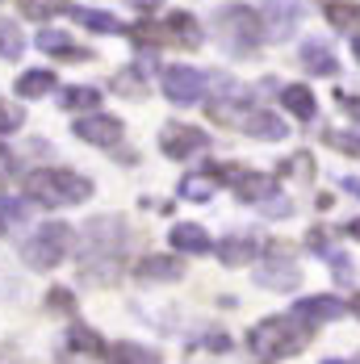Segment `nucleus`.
<instances>
[{
    "label": "nucleus",
    "mask_w": 360,
    "mask_h": 364,
    "mask_svg": "<svg viewBox=\"0 0 360 364\" xmlns=\"http://www.w3.org/2000/svg\"><path fill=\"white\" fill-rule=\"evenodd\" d=\"M122 247H126V222L122 218H92L80 235V272L92 285H109L122 268Z\"/></svg>",
    "instance_id": "f257e3e1"
},
{
    "label": "nucleus",
    "mask_w": 360,
    "mask_h": 364,
    "mask_svg": "<svg viewBox=\"0 0 360 364\" xmlns=\"http://www.w3.org/2000/svg\"><path fill=\"white\" fill-rule=\"evenodd\" d=\"M306 343H310V323H306V318H297V314L264 318V323H255L252 335H248V348L260 352V356H268V360L297 356Z\"/></svg>",
    "instance_id": "f03ea898"
},
{
    "label": "nucleus",
    "mask_w": 360,
    "mask_h": 364,
    "mask_svg": "<svg viewBox=\"0 0 360 364\" xmlns=\"http://www.w3.org/2000/svg\"><path fill=\"white\" fill-rule=\"evenodd\" d=\"M214 34L231 55L252 59L255 50H260V42H264V21H260V13L248 9V4H218Z\"/></svg>",
    "instance_id": "7ed1b4c3"
},
{
    "label": "nucleus",
    "mask_w": 360,
    "mask_h": 364,
    "mask_svg": "<svg viewBox=\"0 0 360 364\" xmlns=\"http://www.w3.org/2000/svg\"><path fill=\"white\" fill-rule=\"evenodd\" d=\"M26 193L34 197L38 205L59 210V205H80V201H88V197H92V184L84 181V176H75V172H68V168H38L34 176L26 181Z\"/></svg>",
    "instance_id": "20e7f679"
},
{
    "label": "nucleus",
    "mask_w": 360,
    "mask_h": 364,
    "mask_svg": "<svg viewBox=\"0 0 360 364\" xmlns=\"http://www.w3.org/2000/svg\"><path fill=\"white\" fill-rule=\"evenodd\" d=\"M72 252V226H63V222H42L34 235L26 239V247H21V259L38 268V272H51V268H59L63 259Z\"/></svg>",
    "instance_id": "39448f33"
},
{
    "label": "nucleus",
    "mask_w": 360,
    "mask_h": 364,
    "mask_svg": "<svg viewBox=\"0 0 360 364\" xmlns=\"http://www.w3.org/2000/svg\"><path fill=\"white\" fill-rule=\"evenodd\" d=\"M206 92H210V75L189 68V63H176V68L164 72V97L172 105H197Z\"/></svg>",
    "instance_id": "423d86ee"
},
{
    "label": "nucleus",
    "mask_w": 360,
    "mask_h": 364,
    "mask_svg": "<svg viewBox=\"0 0 360 364\" xmlns=\"http://www.w3.org/2000/svg\"><path fill=\"white\" fill-rule=\"evenodd\" d=\"M260 21H264V38L285 42L302 26V0H264L260 4Z\"/></svg>",
    "instance_id": "0eeeda50"
},
{
    "label": "nucleus",
    "mask_w": 360,
    "mask_h": 364,
    "mask_svg": "<svg viewBox=\"0 0 360 364\" xmlns=\"http://www.w3.org/2000/svg\"><path fill=\"white\" fill-rule=\"evenodd\" d=\"M159 143H164V155H168V159H193L197 151L210 146V139H206V130H197V126L168 122V126L159 130Z\"/></svg>",
    "instance_id": "6e6552de"
},
{
    "label": "nucleus",
    "mask_w": 360,
    "mask_h": 364,
    "mask_svg": "<svg viewBox=\"0 0 360 364\" xmlns=\"http://www.w3.org/2000/svg\"><path fill=\"white\" fill-rule=\"evenodd\" d=\"M72 130H75V139H84L92 146H113L122 139V122L109 117V113H84V117H75Z\"/></svg>",
    "instance_id": "1a4fd4ad"
},
{
    "label": "nucleus",
    "mask_w": 360,
    "mask_h": 364,
    "mask_svg": "<svg viewBox=\"0 0 360 364\" xmlns=\"http://www.w3.org/2000/svg\"><path fill=\"white\" fill-rule=\"evenodd\" d=\"M159 38H168L172 46H184V50H197V46H201V26H197V17H193V13L172 9V13H168V21H164V30H159Z\"/></svg>",
    "instance_id": "9d476101"
},
{
    "label": "nucleus",
    "mask_w": 360,
    "mask_h": 364,
    "mask_svg": "<svg viewBox=\"0 0 360 364\" xmlns=\"http://www.w3.org/2000/svg\"><path fill=\"white\" fill-rule=\"evenodd\" d=\"M239 130L252 134V139H264V143H281V139L289 134V126L277 117V113H268V109L243 113V117H239Z\"/></svg>",
    "instance_id": "9b49d317"
},
{
    "label": "nucleus",
    "mask_w": 360,
    "mask_h": 364,
    "mask_svg": "<svg viewBox=\"0 0 360 364\" xmlns=\"http://www.w3.org/2000/svg\"><path fill=\"white\" fill-rule=\"evenodd\" d=\"M293 314L306 318V323H335V318L348 314V306H344L339 297H331V293H319V297H302V301L293 306Z\"/></svg>",
    "instance_id": "f8f14e48"
},
{
    "label": "nucleus",
    "mask_w": 360,
    "mask_h": 364,
    "mask_svg": "<svg viewBox=\"0 0 360 364\" xmlns=\"http://www.w3.org/2000/svg\"><path fill=\"white\" fill-rule=\"evenodd\" d=\"M260 247H264V243H260L255 235H226L214 252L226 268H243V264H252L255 255H260Z\"/></svg>",
    "instance_id": "ddd939ff"
},
{
    "label": "nucleus",
    "mask_w": 360,
    "mask_h": 364,
    "mask_svg": "<svg viewBox=\"0 0 360 364\" xmlns=\"http://www.w3.org/2000/svg\"><path fill=\"white\" fill-rule=\"evenodd\" d=\"M264 289H277V293H285V289H293L297 285V264L289 259L285 252H272V259L260 268V277H255Z\"/></svg>",
    "instance_id": "4468645a"
},
{
    "label": "nucleus",
    "mask_w": 360,
    "mask_h": 364,
    "mask_svg": "<svg viewBox=\"0 0 360 364\" xmlns=\"http://www.w3.org/2000/svg\"><path fill=\"white\" fill-rule=\"evenodd\" d=\"M297 59H302V68L310 75H335L339 72V59H335V50L327 46L323 38H306L302 50H297Z\"/></svg>",
    "instance_id": "2eb2a0df"
},
{
    "label": "nucleus",
    "mask_w": 360,
    "mask_h": 364,
    "mask_svg": "<svg viewBox=\"0 0 360 364\" xmlns=\"http://www.w3.org/2000/svg\"><path fill=\"white\" fill-rule=\"evenodd\" d=\"M168 243L184 255H206L214 252V239L206 235V226H197V222H176L172 226V235H168Z\"/></svg>",
    "instance_id": "dca6fc26"
},
{
    "label": "nucleus",
    "mask_w": 360,
    "mask_h": 364,
    "mask_svg": "<svg viewBox=\"0 0 360 364\" xmlns=\"http://www.w3.org/2000/svg\"><path fill=\"white\" fill-rule=\"evenodd\" d=\"M38 50L55 55V59H68V63H84V59H92V50L75 46L72 34H63V30H38Z\"/></svg>",
    "instance_id": "f3484780"
},
{
    "label": "nucleus",
    "mask_w": 360,
    "mask_h": 364,
    "mask_svg": "<svg viewBox=\"0 0 360 364\" xmlns=\"http://www.w3.org/2000/svg\"><path fill=\"white\" fill-rule=\"evenodd\" d=\"M134 277L139 281H180L184 277V264L176 255H143L134 264Z\"/></svg>",
    "instance_id": "a211bd4d"
},
{
    "label": "nucleus",
    "mask_w": 360,
    "mask_h": 364,
    "mask_svg": "<svg viewBox=\"0 0 360 364\" xmlns=\"http://www.w3.org/2000/svg\"><path fill=\"white\" fill-rule=\"evenodd\" d=\"M231 188H235L239 201H272L277 197V181L264 176V172H239Z\"/></svg>",
    "instance_id": "6ab92c4d"
},
{
    "label": "nucleus",
    "mask_w": 360,
    "mask_h": 364,
    "mask_svg": "<svg viewBox=\"0 0 360 364\" xmlns=\"http://www.w3.org/2000/svg\"><path fill=\"white\" fill-rule=\"evenodd\" d=\"M281 105H285L293 117H302V122H310V117L319 113V101H314V92H310L306 84H285V88H281Z\"/></svg>",
    "instance_id": "aec40b11"
},
{
    "label": "nucleus",
    "mask_w": 360,
    "mask_h": 364,
    "mask_svg": "<svg viewBox=\"0 0 360 364\" xmlns=\"http://www.w3.org/2000/svg\"><path fill=\"white\" fill-rule=\"evenodd\" d=\"M68 17H75L80 26H88L92 34H122L126 30L113 13H97V9H84V4H68Z\"/></svg>",
    "instance_id": "412c9836"
},
{
    "label": "nucleus",
    "mask_w": 360,
    "mask_h": 364,
    "mask_svg": "<svg viewBox=\"0 0 360 364\" xmlns=\"http://www.w3.org/2000/svg\"><path fill=\"white\" fill-rule=\"evenodd\" d=\"M13 88H17L21 101H38V97H46V92H55V72H26Z\"/></svg>",
    "instance_id": "4be33fe9"
},
{
    "label": "nucleus",
    "mask_w": 360,
    "mask_h": 364,
    "mask_svg": "<svg viewBox=\"0 0 360 364\" xmlns=\"http://www.w3.org/2000/svg\"><path fill=\"white\" fill-rule=\"evenodd\" d=\"M0 55H4L9 63L26 55V34H21V26H17V21H4V17H0Z\"/></svg>",
    "instance_id": "5701e85b"
},
{
    "label": "nucleus",
    "mask_w": 360,
    "mask_h": 364,
    "mask_svg": "<svg viewBox=\"0 0 360 364\" xmlns=\"http://www.w3.org/2000/svg\"><path fill=\"white\" fill-rule=\"evenodd\" d=\"M105 364H159V356L147 352V348H139V343H113Z\"/></svg>",
    "instance_id": "b1692460"
},
{
    "label": "nucleus",
    "mask_w": 360,
    "mask_h": 364,
    "mask_svg": "<svg viewBox=\"0 0 360 364\" xmlns=\"http://www.w3.org/2000/svg\"><path fill=\"white\" fill-rule=\"evenodd\" d=\"M327 21H331L335 30H360V4H352V0L327 4Z\"/></svg>",
    "instance_id": "393cba45"
},
{
    "label": "nucleus",
    "mask_w": 360,
    "mask_h": 364,
    "mask_svg": "<svg viewBox=\"0 0 360 364\" xmlns=\"http://www.w3.org/2000/svg\"><path fill=\"white\" fill-rule=\"evenodd\" d=\"M97 105H101L97 88H68L63 92V109H72V113H97Z\"/></svg>",
    "instance_id": "a878e982"
},
{
    "label": "nucleus",
    "mask_w": 360,
    "mask_h": 364,
    "mask_svg": "<svg viewBox=\"0 0 360 364\" xmlns=\"http://www.w3.org/2000/svg\"><path fill=\"white\" fill-rule=\"evenodd\" d=\"M68 348L80 352V356H101V335L88 327H72L68 331Z\"/></svg>",
    "instance_id": "bb28decb"
},
{
    "label": "nucleus",
    "mask_w": 360,
    "mask_h": 364,
    "mask_svg": "<svg viewBox=\"0 0 360 364\" xmlns=\"http://www.w3.org/2000/svg\"><path fill=\"white\" fill-rule=\"evenodd\" d=\"M113 92H122V97H139L143 101V92H147V84H143V72L139 68H126V72H117V80H113Z\"/></svg>",
    "instance_id": "cd10ccee"
},
{
    "label": "nucleus",
    "mask_w": 360,
    "mask_h": 364,
    "mask_svg": "<svg viewBox=\"0 0 360 364\" xmlns=\"http://www.w3.org/2000/svg\"><path fill=\"white\" fill-rule=\"evenodd\" d=\"M180 197L184 201H210L214 197V184L206 181V176H184L180 181Z\"/></svg>",
    "instance_id": "c85d7f7f"
},
{
    "label": "nucleus",
    "mask_w": 360,
    "mask_h": 364,
    "mask_svg": "<svg viewBox=\"0 0 360 364\" xmlns=\"http://www.w3.org/2000/svg\"><path fill=\"white\" fill-rule=\"evenodd\" d=\"M210 92L222 97V105H226V101H243V84H235L231 75H222V72L210 75Z\"/></svg>",
    "instance_id": "c756f323"
},
{
    "label": "nucleus",
    "mask_w": 360,
    "mask_h": 364,
    "mask_svg": "<svg viewBox=\"0 0 360 364\" xmlns=\"http://www.w3.org/2000/svg\"><path fill=\"white\" fill-rule=\"evenodd\" d=\"M281 176H302V181H310V176H314V159H310L306 151L289 155L285 164H281Z\"/></svg>",
    "instance_id": "7c9ffc66"
},
{
    "label": "nucleus",
    "mask_w": 360,
    "mask_h": 364,
    "mask_svg": "<svg viewBox=\"0 0 360 364\" xmlns=\"http://www.w3.org/2000/svg\"><path fill=\"white\" fill-rule=\"evenodd\" d=\"M0 222H4V226L26 222V201H21V197H0Z\"/></svg>",
    "instance_id": "2f4dec72"
},
{
    "label": "nucleus",
    "mask_w": 360,
    "mask_h": 364,
    "mask_svg": "<svg viewBox=\"0 0 360 364\" xmlns=\"http://www.w3.org/2000/svg\"><path fill=\"white\" fill-rule=\"evenodd\" d=\"M21 122H26V113L17 109V105H9V101L0 97V134H13V130H21Z\"/></svg>",
    "instance_id": "473e14b6"
},
{
    "label": "nucleus",
    "mask_w": 360,
    "mask_h": 364,
    "mask_svg": "<svg viewBox=\"0 0 360 364\" xmlns=\"http://www.w3.org/2000/svg\"><path fill=\"white\" fill-rule=\"evenodd\" d=\"M327 143L335 146V151H344V155H360V134H339V130H331Z\"/></svg>",
    "instance_id": "72a5a7b5"
},
{
    "label": "nucleus",
    "mask_w": 360,
    "mask_h": 364,
    "mask_svg": "<svg viewBox=\"0 0 360 364\" xmlns=\"http://www.w3.org/2000/svg\"><path fill=\"white\" fill-rule=\"evenodd\" d=\"M46 306H51V310H68V314H72V310H75V297L68 289H55L51 297H46Z\"/></svg>",
    "instance_id": "f704fd0d"
},
{
    "label": "nucleus",
    "mask_w": 360,
    "mask_h": 364,
    "mask_svg": "<svg viewBox=\"0 0 360 364\" xmlns=\"http://www.w3.org/2000/svg\"><path fill=\"white\" fill-rule=\"evenodd\" d=\"M264 210H268V218H289V214H293V201L272 197V201H264Z\"/></svg>",
    "instance_id": "c9c22d12"
},
{
    "label": "nucleus",
    "mask_w": 360,
    "mask_h": 364,
    "mask_svg": "<svg viewBox=\"0 0 360 364\" xmlns=\"http://www.w3.org/2000/svg\"><path fill=\"white\" fill-rule=\"evenodd\" d=\"M130 9H139V13H159L164 9V0H126Z\"/></svg>",
    "instance_id": "e433bc0d"
},
{
    "label": "nucleus",
    "mask_w": 360,
    "mask_h": 364,
    "mask_svg": "<svg viewBox=\"0 0 360 364\" xmlns=\"http://www.w3.org/2000/svg\"><path fill=\"white\" fill-rule=\"evenodd\" d=\"M9 172H13V155H9V146L0 143V181H4Z\"/></svg>",
    "instance_id": "4c0bfd02"
},
{
    "label": "nucleus",
    "mask_w": 360,
    "mask_h": 364,
    "mask_svg": "<svg viewBox=\"0 0 360 364\" xmlns=\"http://www.w3.org/2000/svg\"><path fill=\"white\" fill-rule=\"evenodd\" d=\"M344 109L352 113V122L360 126V97H344Z\"/></svg>",
    "instance_id": "58836bf2"
},
{
    "label": "nucleus",
    "mask_w": 360,
    "mask_h": 364,
    "mask_svg": "<svg viewBox=\"0 0 360 364\" xmlns=\"http://www.w3.org/2000/svg\"><path fill=\"white\" fill-rule=\"evenodd\" d=\"M348 235H352V239H356V243H360V218L352 222V226H348Z\"/></svg>",
    "instance_id": "ea45409f"
},
{
    "label": "nucleus",
    "mask_w": 360,
    "mask_h": 364,
    "mask_svg": "<svg viewBox=\"0 0 360 364\" xmlns=\"http://www.w3.org/2000/svg\"><path fill=\"white\" fill-rule=\"evenodd\" d=\"M344 188H348V193H356V197H360V184H356V181H344Z\"/></svg>",
    "instance_id": "a19ab883"
},
{
    "label": "nucleus",
    "mask_w": 360,
    "mask_h": 364,
    "mask_svg": "<svg viewBox=\"0 0 360 364\" xmlns=\"http://www.w3.org/2000/svg\"><path fill=\"white\" fill-rule=\"evenodd\" d=\"M352 314H356V318H360V293H356V297H352Z\"/></svg>",
    "instance_id": "79ce46f5"
},
{
    "label": "nucleus",
    "mask_w": 360,
    "mask_h": 364,
    "mask_svg": "<svg viewBox=\"0 0 360 364\" xmlns=\"http://www.w3.org/2000/svg\"><path fill=\"white\" fill-rule=\"evenodd\" d=\"M352 55H356V63H360V34H356V42H352Z\"/></svg>",
    "instance_id": "37998d69"
},
{
    "label": "nucleus",
    "mask_w": 360,
    "mask_h": 364,
    "mask_svg": "<svg viewBox=\"0 0 360 364\" xmlns=\"http://www.w3.org/2000/svg\"><path fill=\"white\" fill-rule=\"evenodd\" d=\"M323 364H344V360H323Z\"/></svg>",
    "instance_id": "c03bdc74"
},
{
    "label": "nucleus",
    "mask_w": 360,
    "mask_h": 364,
    "mask_svg": "<svg viewBox=\"0 0 360 364\" xmlns=\"http://www.w3.org/2000/svg\"><path fill=\"white\" fill-rule=\"evenodd\" d=\"M352 364H360V356H356V360H352Z\"/></svg>",
    "instance_id": "a18cd8bd"
},
{
    "label": "nucleus",
    "mask_w": 360,
    "mask_h": 364,
    "mask_svg": "<svg viewBox=\"0 0 360 364\" xmlns=\"http://www.w3.org/2000/svg\"><path fill=\"white\" fill-rule=\"evenodd\" d=\"M0 226H4V222H0Z\"/></svg>",
    "instance_id": "49530a36"
}]
</instances>
